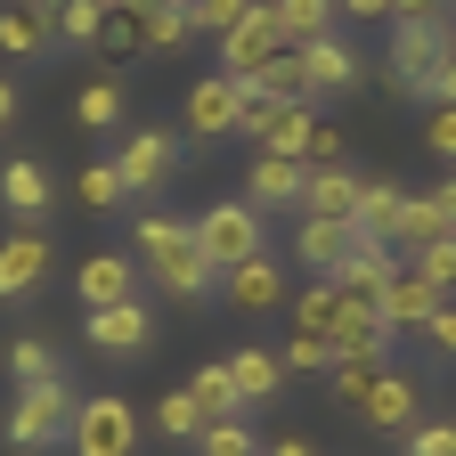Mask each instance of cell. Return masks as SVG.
<instances>
[{
  "label": "cell",
  "mask_w": 456,
  "mask_h": 456,
  "mask_svg": "<svg viewBox=\"0 0 456 456\" xmlns=\"http://www.w3.org/2000/svg\"><path fill=\"white\" fill-rule=\"evenodd\" d=\"M440 237H456V220L440 212V196H408V204H399V237H391V245L408 253V261H416V253H432Z\"/></svg>",
  "instance_id": "25"
},
{
  "label": "cell",
  "mask_w": 456,
  "mask_h": 456,
  "mask_svg": "<svg viewBox=\"0 0 456 456\" xmlns=\"http://www.w3.org/2000/svg\"><path fill=\"white\" fill-rule=\"evenodd\" d=\"M408 456H456V424H416L408 432Z\"/></svg>",
  "instance_id": "44"
},
{
  "label": "cell",
  "mask_w": 456,
  "mask_h": 456,
  "mask_svg": "<svg viewBox=\"0 0 456 456\" xmlns=\"http://www.w3.org/2000/svg\"><path fill=\"white\" fill-rule=\"evenodd\" d=\"M440 302H448L440 285H432L416 261H399V277H391L383 294H375V318H383V326H391V342H399V334H424V318H432Z\"/></svg>",
  "instance_id": "9"
},
{
  "label": "cell",
  "mask_w": 456,
  "mask_h": 456,
  "mask_svg": "<svg viewBox=\"0 0 456 456\" xmlns=\"http://www.w3.org/2000/svg\"><path fill=\"white\" fill-rule=\"evenodd\" d=\"M74 294H82L90 310L139 302V261H131V253H98V261H82V269H74Z\"/></svg>",
  "instance_id": "14"
},
{
  "label": "cell",
  "mask_w": 456,
  "mask_h": 456,
  "mask_svg": "<svg viewBox=\"0 0 456 456\" xmlns=\"http://www.w3.org/2000/svg\"><path fill=\"white\" fill-rule=\"evenodd\" d=\"M424 147L440 163H456V106H432V123H424Z\"/></svg>",
  "instance_id": "43"
},
{
  "label": "cell",
  "mask_w": 456,
  "mask_h": 456,
  "mask_svg": "<svg viewBox=\"0 0 456 456\" xmlns=\"http://www.w3.org/2000/svg\"><path fill=\"white\" fill-rule=\"evenodd\" d=\"M9 375H17V383H49V375H57V351H49L41 334H25V342H9Z\"/></svg>",
  "instance_id": "37"
},
{
  "label": "cell",
  "mask_w": 456,
  "mask_h": 456,
  "mask_svg": "<svg viewBox=\"0 0 456 456\" xmlns=\"http://www.w3.org/2000/svg\"><path fill=\"white\" fill-rule=\"evenodd\" d=\"M440 57H448V17H399V33H391V82L399 90H432Z\"/></svg>",
  "instance_id": "6"
},
{
  "label": "cell",
  "mask_w": 456,
  "mask_h": 456,
  "mask_svg": "<svg viewBox=\"0 0 456 456\" xmlns=\"http://www.w3.org/2000/svg\"><path fill=\"white\" fill-rule=\"evenodd\" d=\"M49 204H57V180H49V171L41 163H0V212H9L17 228H41L49 220Z\"/></svg>",
  "instance_id": "11"
},
{
  "label": "cell",
  "mask_w": 456,
  "mask_h": 456,
  "mask_svg": "<svg viewBox=\"0 0 456 456\" xmlns=\"http://www.w3.org/2000/svg\"><path fill=\"white\" fill-rule=\"evenodd\" d=\"M228 375H237V399H245V416L269 408V399L285 391V359L261 351V342H245V351H228Z\"/></svg>",
  "instance_id": "22"
},
{
  "label": "cell",
  "mask_w": 456,
  "mask_h": 456,
  "mask_svg": "<svg viewBox=\"0 0 456 456\" xmlns=\"http://www.w3.org/2000/svg\"><path fill=\"white\" fill-rule=\"evenodd\" d=\"M220 302H237V310H277V302H285V269H277V253L237 261V269L220 277Z\"/></svg>",
  "instance_id": "20"
},
{
  "label": "cell",
  "mask_w": 456,
  "mask_h": 456,
  "mask_svg": "<svg viewBox=\"0 0 456 456\" xmlns=\"http://www.w3.org/2000/svg\"><path fill=\"white\" fill-rule=\"evenodd\" d=\"M155 432H163V440H196V432H204V408H196L188 391H171L163 408H155Z\"/></svg>",
  "instance_id": "39"
},
{
  "label": "cell",
  "mask_w": 456,
  "mask_h": 456,
  "mask_svg": "<svg viewBox=\"0 0 456 456\" xmlns=\"http://www.w3.org/2000/svg\"><path fill=\"white\" fill-rule=\"evenodd\" d=\"M416 269H424V277L440 285V294H456V237H440L432 253H416Z\"/></svg>",
  "instance_id": "42"
},
{
  "label": "cell",
  "mask_w": 456,
  "mask_h": 456,
  "mask_svg": "<svg viewBox=\"0 0 456 456\" xmlns=\"http://www.w3.org/2000/svg\"><path fill=\"white\" fill-rule=\"evenodd\" d=\"M391 277H399V253H391V245H351V253H342V269H334L326 285H334L342 302H375Z\"/></svg>",
  "instance_id": "17"
},
{
  "label": "cell",
  "mask_w": 456,
  "mask_h": 456,
  "mask_svg": "<svg viewBox=\"0 0 456 456\" xmlns=\"http://www.w3.org/2000/svg\"><path fill=\"white\" fill-rule=\"evenodd\" d=\"M180 106H188V131H196V139H228V131L245 123L253 90H245V82H228V74H204V82H188Z\"/></svg>",
  "instance_id": "10"
},
{
  "label": "cell",
  "mask_w": 456,
  "mask_h": 456,
  "mask_svg": "<svg viewBox=\"0 0 456 456\" xmlns=\"http://www.w3.org/2000/svg\"><path fill=\"white\" fill-rule=\"evenodd\" d=\"M261 98H277V106H294V98H318V90H310V66H302V49H277V66L261 74Z\"/></svg>",
  "instance_id": "32"
},
{
  "label": "cell",
  "mask_w": 456,
  "mask_h": 456,
  "mask_svg": "<svg viewBox=\"0 0 456 456\" xmlns=\"http://www.w3.org/2000/svg\"><path fill=\"white\" fill-rule=\"evenodd\" d=\"M424 98H440V106H456V41H448V57H440V74H432V90Z\"/></svg>",
  "instance_id": "47"
},
{
  "label": "cell",
  "mask_w": 456,
  "mask_h": 456,
  "mask_svg": "<svg viewBox=\"0 0 456 456\" xmlns=\"http://www.w3.org/2000/svg\"><path fill=\"white\" fill-rule=\"evenodd\" d=\"M74 196H82L90 212H114V204H131V188H123V171H114V163H82Z\"/></svg>",
  "instance_id": "34"
},
{
  "label": "cell",
  "mask_w": 456,
  "mask_h": 456,
  "mask_svg": "<svg viewBox=\"0 0 456 456\" xmlns=\"http://www.w3.org/2000/svg\"><path fill=\"white\" fill-rule=\"evenodd\" d=\"M334 359L391 367V326L375 318V302H342V326H334Z\"/></svg>",
  "instance_id": "15"
},
{
  "label": "cell",
  "mask_w": 456,
  "mask_h": 456,
  "mask_svg": "<svg viewBox=\"0 0 456 456\" xmlns=\"http://www.w3.org/2000/svg\"><path fill=\"white\" fill-rule=\"evenodd\" d=\"M375 375H383V367H359V359H334V375H326V383H334V399H342V408H367Z\"/></svg>",
  "instance_id": "40"
},
{
  "label": "cell",
  "mask_w": 456,
  "mask_h": 456,
  "mask_svg": "<svg viewBox=\"0 0 456 456\" xmlns=\"http://www.w3.org/2000/svg\"><path fill=\"white\" fill-rule=\"evenodd\" d=\"M196 448H204V456H269V448H261V432H253L245 416H237V424H204V432H196Z\"/></svg>",
  "instance_id": "36"
},
{
  "label": "cell",
  "mask_w": 456,
  "mask_h": 456,
  "mask_svg": "<svg viewBox=\"0 0 456 456\" xmlns=\"http://www.w3.org/2000/svg\"><path fill=\"white\" fill-rule=\"evenodd\" d=\"M9 123H17V82L0 74V131H9Z\"/></svg>",
  "instance_id": "49"
},
{
  "label": "cell",
  "mask_w": 456,
  "mask_h": 456,
  "mask_svg": "<svg viewBox=\"0 0 456 456\" xmlns=\"http://www.w3.org/2000/svg\"><path fill=\"white\" fill-rule=\"evenodd\" d=\"M106 0H66L57 9V41H74V49H90V41H106Z\"/></svg>",
  "instance_id": "33"
},
{
  "label": "cell",
  "mask_w": 456,
  "mask_h": 456,
  "mask_svg": "<svg viewBox=\"0 0 456 456\" xmlns=\"http://www.w3.org/2000/svg\"><path fill=\"white\" fill-rule=\"evenodd\" d=\"M74 383L66 375H49V383H25L17 391V408H9V448H57V440H74Z\"/></svg>",
  "instance_id": "3"
},
{
  "label": "cell",
  "mask_w": 456,
  "mask_h": 456,
  "mask_svg": "<svg viewBox=\"0 0 456 456\" xmlns=\"http://www.w3.org/2000/svg\"><path fill=\"white\" fill-rule=\"evenodd\" d=\"M294 326H302V334H326V342H334V326H342V294H334L326 277L310 285V294H294Z\"/></svg>",
  "instance_id": "31"
},
{
  "label": "cell",
  "mask_w": 456,
  "mask_h": 456,
  "mask_svg": "<svg viewBox=\"0 0 456 456\" xmlns=\"http://www.w3.org/2000/svg\"><path fill=\"white\" fill-rule=\"evenodd\" d=\"M188 33H196V17L180 9V0H163L155 17H139V49H180Z\"/></svg>",
  "instance_id": "35"
},
{
  "label": "cell",
  "mask_w": 456,
  "mask_h": 456,
  "mask_svg": "<svg viewBox=\"0 0 456 456\" xmlns=\"http://www.w3.org/2000/svg\"><path fill=\"white\" fill-rule=\"evenodd\" d=\"M334 17H351V25H391V0H334Z\"/></svg>",
  "instance_id": "45"
},
{
  "label": "cell",
  "mask_w": 456,
  "mask_h": 456,
  "mask_svg": "<svg viewBox=\"0 0 456 456\" xmlns=\"http://www.w3.org/2000/svg\"><path fill=\"white\" fill-rule=\"evenodd\" d=\"M399 204H408V196H399L391 180H367V188H359V212H351V237H359V245H391V237H399ZM391 253H399V245H391Z\"/></svg>",
  "instance_id": "24"
},
{
  "label": "cell",
  "mask_w": 456,
  "mask_h": 456,
  "mask_svg": "<svg viewBox=\"0 0 456 456\" xmlns=\"http://www.w3.org/2000/svg\"><path fill=\"white\" fill-rule=\"evenodd\" d=\"M41 277H49V237L41 228H17V237L0 245V302H25Z\"/></svg>",
  "instance_id": "19"
},
{
  "label": "cell",
  "mask_w": 456,
  "mask_h": 456,
  "mask_svg": "<svg viewBox=\"0 0 456 456\" xmlns=\"http://www.w3.org/2000/svg\"><path fill=\"white\" fill-rule=\"evenodd\" d=\"M416 408H424V391H416V375H399V367H383L359 416H367L375 432H416Z\"/></svg>",
  "instance_id": "18"
},
{
  "label": "cell",
  "mask_w": 456,
  "mask_h": 456,
  "mask_svg": "<svg viewBox=\"0 0 456 456\" xmlns=\"http://www.w3.org/2000/svg\"><path fill=\"white\" fill-rule=\"evenodd\" d=\"M302 180H310L302 155H253V163H245V204H253V212H269V204H302Z\"/></svg>",
  "instance_id": "13"
},
{
  "label": "cell",
  "mask_w": 456,
  "mask_h": 456,
  "mask_svg": "<svg viewBox=\"0 0 456 456\" xmlns=\"http://www.w3.org/2000/svg\"><path fill=\"white\" fill-rule=\"evenodd\" d=\"M432 196H440V212H448V220H456V171H448V180H440V188H432Z\"/></svg>",
  "instance_id": "51"
},
{
  "label": "cell",
  "mask_w": 456,
  "mask_h": 456,
  "mask_svg": "<svg viewBox=\"0 0 456 456\" xmlns=\"http://www.w3.org/2000/svg\"><path fill=\"white\" fill-rule=\"evenodd\" d=\"M351 245H359V237H351V220H302V228H294V261H302L310 277H334Z\"/></svg>",
  "instance_id": "23"
},
{
  "label": "cell",
  "mask_w": 456,
  "mask_h": 456,
  "mask_svg": "<svg viewBox=\"0 0 456 456\" xmlns=\"http://www.w3.org/2000/svg\"><path fill=\"white\" fill-rule=\"evenodd\" d=\"M188 399L204 408V424H237V416H245V399H237V375H228V359H204V367H196V383H188Z\"/></svg>",
  "instance_id": "26"
},
{
  "label": "cell",
  "mask_w": 456,
  "mask_h": 456,
  "mask_svg": "<svg viewBox=\"0 0 456 456\" xmlns=\"http://www.w3.org/2000/svg\"><path fill=\"white\" fill-rule=\"evenodd\" d=\"M277 359H285V375H334V342H326V334H302V326H294V334L277 342Z\"/></svg>",
  "instance_id": "30"
},
{
  "label": "cell",
  "mask_w": 456,
  "mask_h": 456,
  "mask_svg": "<svg viewBox=\"0 0 456 456\" xmlns=\"http://www.w3.org/2000/svg\"><path fill=\"white\" fill-rule=\"evenodd\" d=\"M359 188L367 180H359L351 163H318L310 180H302V220H351L359 212Z\"/></svg>",
  "instance_id": "16"
},
{
  "label": "cell",
  "mask_w": 456,
  "mask_h": 456,
  "mask_svg": "<svg viewBox=\"0 0 456 456\" xmlns=\"http://www.w3.org/2000/svg\"><path fill=\"white\" fill-rule=\"evenodd\" d=\"M424 351H432V359H456V294L424 318Z\"/></svg>",
  "instance_id": "41"
},
{
  "label": "cell",
  "mask_w": 456,
  "mask_h": 456,
  "mask_svg": "<svg viewBox=\"0 0 456 456\" xmlns=\"http://www.w3.org/2000/svg\"><path fill=\"white\" fill-rule=\"evenodd\" d=\"M106 9H123V17H155L163 0H106Z\"/></svg>",
  "instance_id": "50"
},
{
  "label": "cell",
  "mask_w": 456,
  "mask_h": 456,
  "mask_svg": "<svg viewBox=\"0 0 456 456\" xmlns=\"http://www.w3.org/2000/svg\"><path fill=\"white\" fill-rule=\"evenodd\" d=\"M448 41H456V9H448Z\"/></svg>",
  "instance_id": "53"
},
{
  "label": "cell",
  "mask_w": 456,
  "mask_h": 456,
  "mask_svg": "<svg viewBox=\"0 0 456 456\" xmlns=\"http://www.w3.org/2000/svg\"><path fill=\"white\" fill-rule=\"evenodd\" d=\"M74 456H131L139 448V416H131V399H114V391H90L82 408H74Z\"/></svg>",
  "instance_id": "5"
},
{
  "label": "cell",
  "mask_w": 456,
  "mask_h": 456,
  "mask_svg": "<svg viewBox=\"0 0 456 456\" xmlns=\"http://www.w3.org/2000/svg\"><path fill=\"white\" fill-rule=\"evenodd\" d=\"M0 49L9 57H49L57 49V17L41 0H0Z\"/></svg>",
  "instance_id": "21"
},
{
  "label": "cell",
  "mask_w": 456,
  "mask_h": 456,
  "mask_svg": "<svg viewBox=\"0 0 456 456\" xmlns=\"http://www.w3.org/2000/svg\"><path fill=\"white\" fill-rule=\"evenodd\" d=\"M196 228V245H204V261L228 277L237 261H253V253H269V212H253L245 196H228V204H204V220H188Z\"/></svg>",
  "instance_id": "2"
},
{
  "label": "cell",
  "mask_w": 456,
  "mask_h": 456,
  "mask_svg": "<svg viewBox=\"0 0 456 456\" xmlns=\"http://www.w3.org/2000/svg\"><path fill=\"white\" fill-rule=\"evenodd\" d=\"M237 131L253 139V155H302V147H310V131H318V114H310V98L277 106V98H261V90H253V106H245V123H237Z\"/></svg>",
  "instance_id": "7"
},
{
  "label": "cell",
  "mask_w": 456,
  "mask_h": 456,
  "mask_svg": "<svg viewBox=\"0 0 456 456\" xmlns=\"http://www.w3.org/2000/svg\"><path fill=\"white\" fill-rule=\"evenodd\" d=\"M147 342H155V318H147V302L90 310V351H106V359H139Z\"/></svg>",
  "instance_id": "12"
},
{
  "label": "cell",
  "mask_w": 456,
  "mask_h": 456,
  "mask_svg": "<svg viewBox=\"0 0 456 456\" xmlns=\"http://www.w3.org/2000/svg\"><path fill=\"white\" fill-rule=\"evenodd\" d=\"M277 9V33H285V49H310V41H326L342 17H334V0H269Z\"/></svg>",
  "instance_id": "27"
},
{
  "label": "cell",
  "mask_w": 456,
  "mask_h": 456,
  "mask_svg": "<svg viewBox=\"0 0 456 456\" xmlns=\"http://www.w3.org/2000/svg\"><path fill=\"white\" fill-rule=\"evenodd\" d=\"M448 9H456V0H391V25L399 17H448Z\"/></svg>",
  "instance_id": "48"
},
{
  "label": "cell",
  "mask_w": 456,
  "mask_h": 456,
  "mask_svg": "<svg viewBox=\"0 0 456 456\" xmlns=\"http://www.w3.org/2000/svg\"><path fill=\"white\" fill-rule=\"evenodd\" d=\"M277 49H285L277 9H269V0H253V17H245L237 33H220V74H228V82H245V90H261V74L277 66Z\"/></svg>",
  "instance_id": "4"
},
{
  "label": "cell",
  "mask_w": 456,
  "mask_h": 456,
  "mask_svg": "<svg viewBox=\"0 0 456 456\" xmlns=\"http://www.w3.org/2000/svg\"><path fill=\"white\" fill-rule=\"evenodd\" d=\"M269 456H318V448H310V440H277Z\"/></svg>",
  "instance_id": "52"
},
{
  "label": "cell",
  "mask_w": 456,
  "mask_h": 456,
  "mask_svg": "<svg viewBox=\"0 0 456 456\" xmlns=\"http://www.w3.org/2000/svg\"><path fill=\"white\" fill-rule=\"evenodd\" d=\"M302 66H310V90H351L359 82V49L342 41V33H326V41L302 49Z\"/></svg>",
  "instance_id": "28"
},
{
  "label": "cell",
  "mask_w": 456,
  "mask_h": 456,
  "mask_svg": "<svg viewBox=\"0 0 456 456\" xmlns=\"http://www.w3.org/2000/svg\"><path fill=\"white\" fill-rule=\"evenodd\" d=\"M302 163H310V171H318V163H342V131H326V123H318V131H310V147H302Z\"/></svg>",
  "instance_id": "46"
},
{
  "label": "cell",
  "mask_w": 456,
  "mask_h": 456,
  "mask_svg": "<svg viewBox=\"0 0 456 456\" xmlns=\"http://www.w3.org/2000/svg\"><path fill=\"white\" fill-rule=\"evenodd\" d=\"M74 123L82 131H123V90L114 82H82L74 90Z\"/></svg>",
  "instance_id": "29"
},
{
  "label": "cell",
  "mask_w": 456,
  "mask_h": 456,
  "mask_svg": "<svg viewBox=\"0 0 456 456\" xmlns=\"http://www.w3.org/2000/svg\"><path fill=\"white\" fill-rule=\"evenodd\" d=\"M188 17H196V33L220 41V33H237V25L253 17V0H188Z\"/></svg>",
  "instance_id": "38"
},
{
  "label": "cell",
  "mask_w": 456,
  "mask_h": 456,
  "mask_svg": "<svg viewBox=\"0 0 456 456\" xmlns=\"http://www.w3.org/2000/svg\"><path fill=\"white\" fill-rule=\"evenodd\" d=\"M139 261L155 277V294H171V302H212V285H220V269L196 245V228L171 220V212H147L139 220Z\"/></svg>",
  "instance_id": "1"
},
{
  "label": "cell",
  "mask_w": 456,
  "mask_h": 456,
  "mask_svg": "<svg viewBox=\"0 0 456 456\" xmlns=\"http://www.w3.org/2000/svg\"><path fill=\"white\" fill-rule=\"evenodd\" d=\"M114 171H123V188L131 196H147V188H163L171 180V171H180V139H171V131H123V139H114V155H106Z\"/></svg>",
  "instance_id": "8"
}]
</instances>
